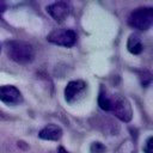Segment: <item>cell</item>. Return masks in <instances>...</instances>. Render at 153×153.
I'll list each match as a JSON object with an SVG mask.
<instances>
[{"label": "cell", "instance_id": "5bb4252c", "mask_svg": "<svg viewBox=\"0 0 153 153\" xmlns=\"http://www.w3.org/2000/svg\"><path fill=\"white\" fill-rule=\"evenodd\" d=\"M57 153H69L65 147H62V146H59L57 147Z\"/></svg>", "mask_w": 153, "mask_h": 153}, {"label": "cell", "instance_id": "2e32d148", "mask_svg": "<svg viewBox=\"0 0 153 153\" xmlns=\"http://www.w3.org/2000/svg\"><path fill=\"white\" fill-rule=\"evenodd\" d=\"M0 53H1V43H0Z\"/></svg>", "mask_w": 153, "mask_h": 153}, {"label": "cell", "instance_id": "52a82bcc", "mask_svg": "<svg viewBox=\"0 0 153 153\" xmlns=\"http://www.w3.org/2000/svg\"><path fill=\"white\" fill-rule=\"evenodd\" d=\"M47 12L48 14L56 22L61 23L63 22L68 14H69V6L67 2L65 1H56V2H53L50 5L47 6Z\"/></svg>", "mask_w": 153, "mask_h": 153}, {"label": "cell", "instance_id": "8fae6325", "mask_svg": "<svg viewBox=\"0 0 153 153\" xmlns=\"http://www.w3.org/2000/svg\"><path fill=\"white\" fill-rule=\"evenodd\" d=\"M90 152L91 153H105L106 147H105L104 143H102L99 141H96V142H92V145L90 147Z\"/></svg>", "mask_w": 153, "mask_h": 153}, {"label": "cell", "instance_id": "7c38bea8", "mask_svg": "<svg viewBox=\"0 0 153 153\" xmlns=\"http://www.w3.org/2000/svg\"><path fill=\"white\" fill-rule=\"evenodd\" d=\"M142 151L145 153H153V136H148L147 140L145 141L143 143V147H142Z\"/></svg>", "mask_w": 153, "mask_h": 153}, {"label": "cell", "instance_id": "7a4b0ae2", "mask_svg": "<svg viewBox=\"0 0 153 153\" xmlns=\"http://www.w3.org/2000/svg\"><path fill=\"white\" fill-rule=\"evenodd\" d=\"M110 111L122 122H130L133 118V109L130 102L122 94H111Z\"/></svg>", "mask_w": 153, "mask_h": 153}, {"label": "cell", "instance_id": "9a60e30c", "mask_svg": "<svg viewBox=\"0 0 153 153\" xmlns=\"http://www.w3.org/2000/svg\"><path fill=\"white\" fill-rule=\"evenodd\" d=\"M5 11V6L2 5V4H0V16H1V13Z\"/></svg>", "mask_w": 153, "mask_h": 153}, {"label": "cell", "instance_id": "4fadbf2b", "mask_svg": "<svg viewBox=\"0 0 153 153\" xmlns=\"http://www.w3.org/2000/svg\"><path fill=\"white\" fill-rule=\"evenodd\" d=\"M140 79H141V84H142L143 86H148V85L151 84V81H152V75H151L149 72L143 71V74H141Z\"/></svg>", "mask_w": 153, "mask_h": 153}, {"label": "cell", "instance_id": "3957f363", "mask_svg": "<svg viewBox=\"0 0 153 153\" xmlns=\"http://www.w3.org/2000/svg\"><path fill=\"white\" fill-rule=\"evenodd\" d=\"M129 26L146 31L153 24V8L152 7H139L134 10L128 17Z\"/></svg>", "mask_w": 153, "mask_h": 153}, {"label": "cell", "instance_id": "ba28073f", "mask_svg": "<svg viewBox=\"0 0 153 153\" xmlns=\"http://www.w3.org/2000/svg\"><path fill=\"white\" fill-rule=\"evenodd\" d=\"M62 136V129L60 126L54 124V123H49L45 127H43L39 133H38V137L42 140H48V141H57L60 140Z\"/></svg>", "mask_w": 153, "mask_h": 153}, {"label": "cell", "instance_id": "30bf717a", "mask_svg": "<svg viewBox=\"0 0 153 153\" xmlns=\"http://www.w3.org/2000/svg\"><path fill=\"white\" fill-rule=\"evenodd\" d=\"M98 105L104 111H110V97L106 93V90L104 87H100V92L98 96Z\"/></svg>", "mask_w": 153, "mask_h": 153}, {"label": "cell", "instance_id": "6da1fadb", "mask_svg": "<svg viewBox=\"0 0 153 153\" xmlns=\"http://www.w3.org/2000/svg\"><path fill=\"white\" fill-rule=\"evenodd\" d=\"M7 56L19 65H27L35 57V49L32 44L25 41L11 39L5 43Z\"/></svg>", "mask_w": 153, "mask_h": 153}, {"label": "cell", "instance_id": "8992f818", "mask_svg": "<svg viewBox=\"0 0 153 153\" xmlns=\"http://www.w3.org/2000/svg\"><path fill=\"white\" fill-rule=\"evenodd\" d=\"M0 100L7 105H18L23 102V96L16 86L2 85L0 86Z\"/></svg>", "mask_w": 153, "mask_h": 153}, {"label": "cell", "instance_id": "277c9868", "mask_svg": "<svg viewBox=\"0 0 153 153\" xmlns=\"http://www.w3.org/2000/svg\"><path fill=\"white\" fill-rule=\"evenodd\" d=\"M47 41L56 45L71 48L76 43V33L72 29L57 27V29L51 30L48 33Z\"/></svg>", "mask_w": 153, "mask_h": 153}, {"label": "cell", "instance_id": "5b68a950", "mask_svg": "<svg viewBox=\"0 0 153 153\" xmlns=\"http://www.w3.org/2000/svg\"><path fill=\"white\" fill-rule=\"evenodd\" d=\"M87 84L84 80H72L65 87V100L69 104L76 102L85 92Z\"/></svg>", "mask_w": 153, "mask_h": 153}, {"label": "cell", "instance_id": "9c48e42d", "mask_svg": "<svg viewBox=\"0 0 153 153\" xmlns=\"http://www.w3.org/2000/svg\"><path fill=\"white\" fill-rule=\"evenodd\" d=\"M127 49L133 55H139L143 50V44L141 41L140 35L137 33H130L127 39Z\"/></svg>", "mask_w": 153, "mask_h": 153}]
</instances>
